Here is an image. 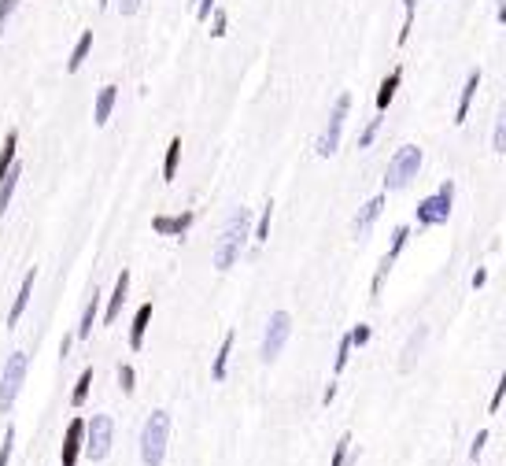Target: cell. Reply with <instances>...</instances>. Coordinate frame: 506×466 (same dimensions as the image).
<instances>
[{
    "label": "cell",
    "mask_w": 506,
    "mask_h": 466,
    "mask_svg": "<svg viewBox=\"0 0 506 466\" xmlns=\"http://www.w3.org/2000/svg\"><path fill=\"white\" fill-rule=\"evenodd\" d=\"M248 237H252V215H248V207H237L230 215V222H225L218 245H215V270H230L240 260Z\"/></svg>",
    "instance_id": "1"
},
{
    "label": "cell",
    "mask_w": 506,
    "mask_h": 466,
    "mask_svg": "<svg viewBox=\"0 0 506 466\" xmlns=\"http://www.w3.org/2000/svg\"><path fill=\"white\" fill-rule=\"evenodd\" d=\"M167 441H170V414L152 411L144 429H141V462L144 466H163V459H167Z\"/></svg>",
    "instance_id": "2"
},
{
    "label": "cell",
    "mask_w": 506,
    "mask_h": 466,
    "mask_svg": "<svg viewBox=\"0 0 506 466\" xmlns=\"http://www.w3.org/2000/svg\"><path fill=\"white\" fill-rule=\"evenodd\" d=\"M421 148L418 144H403V148H396V156L388 159V170H384V192H399L406 189L414 178H418V170H421Z\"/></svg>",
    "instance_id": "3"
},
{
    "label": "cell",
    "mask_w": 506,
    "mask_h": 466,
    "mask_svg": "<svg viewBox=\"0 0 506 466\" xmlns=\"http://www.w3.org/2000/svg\"><path fill=\"white\" fill-rule=\"evenodd\" d=\"M26 351H11L8 363H4V374H0V414H8L11 404L19 400V389H23V381H26Z\"/></svg>",
    "instance_id": "4"
},
{
    "label": "cell",
    "mask_w": 506,
    "mask_h": 466,
    "mask_svg": "<svg viewBox=\"0 0 506 466\" xmlns=\"http://www.w3.org/2000/svg\"><path fill=\"white\" fill-rule=\"evenodd\" d=\"M86 455L93 462L107 459L111 452V441H115V422H111V414H93V422H86Z\"/></svg>",
    "instance_id": "5"
},
{
    "label": "cell",
    "mask_w": 506,
    "mask_h": 466,
    "mask_svg": "<svg viewBox=\"0 0 506 466\" xmlns=\"http://www.w3.org/2000/svg\"><path fill=\"white\" fill-rule=\"evenodd\" d=\"M451 204H454V182H444L433 197L418 204V226H440V222H447Z\"/></svg>",
    "instance_id": "6"
},
{
    "label": "cell",
    "mask_w": 506,
    "mask_h": 466,
    "mask_svg": "<svg viewBox=\"0 0 506 466\" xmlns=\"http://www.w3.org/2000/svg\"><path fill=\"white\" fill-rule=\"evenodd\" d=\"M348 111H351V93H340L336 96V104L329 111V122H325V130L318 137V156H333L340 148V134H344V119H348Z\"/></svg>",
    "instance_id": "7"
},
{
    "label": "cell",
    "mask_w": 506,
    "mask_h": 466,
    "mask_svg": "<svg viewBox=\"0 0 506 466\" xmlns=\"http://www.w3.org/2000/svg\"><path fill=\"white\" fill-rule=\"evenodd\" d=\"M292 337V315L288 311H273L270 322H266V333H263V348H259V359L263 363H273L281 356V348L288 344Z\"/></svg>",
    "instance_id": "8"
},
{
    "label": "cell",
    "mask_w": 506,
    "mask_h": 466,
    "mask_svg": "<svg viewBox=\"0 0 506 466\" xmlns=\"http://www.w3.org/2000/svg\"><path fill=\"white\" fill-rule=\"evenodd\" d=\"M196 222V211H182V215H155L152 219V230L163 237H182L189 226Z\"/></svg>",
    "instance_id": "9"
},
{
    "label": "cell",
    "mask_w": 506,
    "mask_h": 466,
    "mask_svg": "<svg viewBox=\"0 0 506 466\" xmlns=\"http://www.w3.org/2000/svg\"><path fill=\"white\" fill-rule=\"evenodd\" d=\"M81 433H86V419H71L67 426V437H63V466H74L78 462V452H81Z\"/></svg>",
    "instance_id": "10"
},
{
    "label": "cell",
    "mask_w": 506,
    "mask_h": 466,
    "mask_svg": "<svg viewBox=\"0 0 506 466\" xmlns=\"http://www.w3.org/2000/svg\"><path fill=\"white\" fill-rule=\"evenodd\" d=\"M425 341H429V326H418V330L411 333V341H406V348H403V359H399V371H403V374L414 371V363H418V356H421V348H425Z\"/></svg>",
    "instance_id": "11"
},
{
    "label": "cell",
    "mask_w": 506,
    "mask_h": 466,
    "mask_svg": "<svg viewBox=\"0 0 506 466\" xmlns=\"http://www.w3.org/2000/svg\"><path fill=\"white\" fill-rule=\"evenodd\" d=\"M34 270L23 278V285H19V296H15V303H11V311H8V326H19V318L26 315V308H30V296H34Z\"/></svg>",
    "instance_id": "12"
},
{
    "label": "cell",
    "mask_w": 506,
    "mask_h": 466,
    "mask_svg": "<svg viewBox=\"0 0 506 466\" xmlns=\"http://www.w3.org/2000/svg\"><path fill=\"white\" fill-rule=\"evenodd\" d=\"M477 89H481V71H469L466 86H462V96H459V107H454V126H462V122H466L469 104H473V96H477Z\"/></svg>",
    "instance_id": "13"
},
{
    "label": "cell",
    "mask_w": 506,
    "mask_h": 466,
    "mask_svg": "<svg viewBox=\"0 0 506 466\" xmlns=\"http://www.w3.org/2000/svg\"><path fill=\"white\" fill-rule=\"evenodd\" d=\"M381 211H384V192H381V197H373V200H366V204H363V211L355 215V233H370V226L381 219Z\"/></svg>",
    "instance_id": "14"
},
{
    "label": "cell",
    "mask_w": 506,
    "mask_h": 466,
    "mask_svg": "<svg viewBox=\"0 0 506 466\" xmlns=\"http://www.w3.org/2000/svg\"><path fill=\"white\" fill-rule=\"evenodd\" d=\"M115 100H119V86H104L100 96H96V107H93V122H96V126H104V122L111 119Z\"/></svg>",
    "instance_id": "15"
},
{
    "label": "cell",
    "mask_w": 506,
    "mask_h": 466,
    "mask_svg": "<svg viewBox=\"0 0 506 466\" xmlns=\"http://www.w3.org/2000/svg\"><path fill=\"white\" fill-rule=\"evenodd\" d=\"M126 293H129V270H122V274L115 278V293H111V300H107V311H104V318H107V322H115V318H119L122 303H126Z\"/></svg>",
    "instance_id": "16"
},
{
    "label": "cell",
    "mask_w": 506,
    "mask_h": 466,
    "mask_svg": "<svg viewBox=\"0 0 506 466\" xmlns=\"http://www.w3.org/2000/svg\"><path fill=\"white\" fill-rule=\"evenodd\" d=\"M96 315H100V293L93 289V300L86 303V311H81V322H78V341H89L93 337V326H96Z\"/></svg>",
    "instance_id": "17"
},
{
    "label": "cell",
    "mask_w": 506,
    "mask_h": 466,
    "mask_svg": "<svg viewBox=\"0 0 506 466\" xmlns=\"http://www.w3.org/2000/svg\"><path fill=\"white\" fill-rule=\"evenodd\" d=\"M233 341H237L233 333L222 337V348H218L215 363H211V378H215V381H225V374H230V351H233Z\"/></svg>",
    "instance_id": "18"
},
{
    "label": "cell",
    "mask_w": 506,
    "mask_h": 466,
    "mask_svg": "<svg viewBox=\"0 0 506 466\" xmlns=\"http://www.w3.org/2000/svg\"><path fill=\"white\" fill-rule=\"evenodd\" d=\"M148 322H152V303H141L137 315H134V330H129V348L134 351L144 344V330H148Z\"/></svg>",
    "instance_id": "19"
},
{
    "label": "cell",
    "mask_w": 506,
    "mask_h": 466,
    "mask_svg": "<svg viewBox=\"0 0 506 466\" xmlns=\"http://www.w3.org/2000/svg\"><path fill=\"white\" fill-rule=\"evenodd\" d=\"M19 174H23V167L19 163H11V170L0 178V215L8 211V204H11V197H15V185H19Z\"/></svg>",
    "instance_id": "20"
},
{
    "label": "cell",
    "mask_w": 506,
    "mask_h": 466,
    "mask_svg": "<svg viewBox=\"0 0 506 466\" xmlns=\"http://www.w3.org/2000/svg\"><path fill=\"white\" fill-rule=\"evenodd\" d=\"M399 82H403V67H396V71H392L384 82H381V89H377V111H388V104H392V96H396Z\"/></svg>",
    "instance_id": "21"
},
{
    "label": "cell",
    "mask_w": 506,
    "mask_h": 466,
    "mask_svg": "<svg viewBox=\"0 0 506 466\" xmlns=\"http://www.w3.org/2000/svg\"><path fill=\"white\" fill-rule=\"evenodd\" d=\"M89 48H93V30H86V34L78 37V45L71 48V59H67V71H71V74H78V71H81V63H86Z\"/></svg>",
    "instance_id": "22"
},
{
    "label": "cell",
    "mask_w": 506,
    "mask_h": 466,
    "mask_svg": "<svg viewBox=\"0 0 506 466\" xmlns=\"http://www.w3.org/2000/svg\"><path fill=\"white\" fill-rule=\"evenodd\" d=\"M177 163H182V137H174L167 144V159H163V182L177 178Z\"/></svg>",
    "instance_id": "23"
},
{
    "label": "cell",
    "mask_w": 506,
    "mask_h": 466,
    "mask_svg": "<svg viewBox=\"0 0 506 466\" xmlns=\"http://www.w3.org/2000/svg\"><path fill=\"white\" fill-rule=\"evenodd\" d=\"M406 237H411V230H406V226H399L396 233H392V248H388V255L381 260V267H384V270H392V263L399 260V252H403V245H406Z\"/></svg>",
    "instance_id": "24"
},
{
    "label": "cell",
    "mask_w": 506,
    "mask_h": 466,
    "mask_svg": "<svg viewBox=\"0 0 506 466\" xmlns=\"http://www.w3.org/2000/svg\"><path fill=\"white\" fill-rule=\"evenodd\" d=\"M15 144H19V134H8L4 137V152H0V178H4V174L11 170V163H15Z\"/></svg>",
    "instance_id": "25"
},
{
    "label": "cell",
    "mask_w": 506,
    "mask_h": 466,
    "mask_svg": "<svg viewBox=\"0 0 506 466\" xmlns=\"http://www.w3.org/2000/svg\"><path fill=\"white\" fill-rule=\"evenodd\" d=\"M270 219H273V204L263 207V215H259V226L252 230V240H255V245H263V240L270 237Z\"/></svg>",
    "instance_id": "26"
},
{
    "label": "cell",
    "mask_w": 506,
    "mask_h": 466,
    "mask_svg": "<svg viewBox=\"0 0 506 466\" xmlns=\"http://www.w3.org/2000/svg\"><path fill=\"white\" fill-rule=\"evenodd\" d=\"M89 385H93V371H81V378H78V385H74V392H71V404H74V407H81V404H86Z\"/></svg>",
    "instance_id": "27"
},
{
    "label": "cell",
    "mask_w": 506,
    "mask_h": 466,
    "mask_svg": "<svg viewBox=\"0 0 506 466\" xmlns=\"http://www.w3.org/2000/svg\"><path fill=\"white\" fill-rule=\"evenodd\" d=\"M411 30H414V0H403V30H399V45L411 41Z\"/></svg>",
    "instance_id": "28"
},
{
    "label": "cell",
    "mask_w": 506,
    "mask_h": 466,
    "mask_svg": "<svg viewBox=\"0 0 506 466\" xmlns=\"http://www.w3.org/2000/svg\"><path fill=\"white\" fill-rule=\"evenodd\" d=\"M348 455H351V437L344 433V437L336 441V448H333V459H329V466H344V462H348Z\"/></svg>",
    "instance_id": "29"
},
{
    "label": "cell",
    "mask_w": 506,
    "mask_h": 466,
    "mask_svg": "<svg viewBox=\"0 0 506 466\" xmlns=\"http://www.w3.org/2000/svg\"><path fill=\"white\" fill-rule=\"evenodd\" d=\"M348 359H351V337L344 333V337H340V344H336V374L348 366Z\"/></svg>",
    "instance_id": "30"
},
{
    "label": "cell",
    "mask_w": 506,
    "mask_h": 466,
    "mask_svg": "<svg viewBox=\"0 0 506 466\" xmlns=\"http://www.w3.org/2000/svg\"><path fill=\"white\" fill-rule=\"evenodd\" d=\"M134 381H137V374H134V366H129V363H122V366H119V385H122V392H126V396H129V392H134V389H137V385H134Z\"/></svg>",
    "instance_id": "31"
},
{
    "label": "cell",
    "mask_w": 506,
    "mask_h": 466,
    "mask_svg": "<svg viewBox=\"0 0 506 466\" xmlns=\"http://www.w3.org/2000/svg\"><path fill=\"white\" fill-rule=\"evenodd\" d=\"M348 337H351V348H366V344H370V337H373V330L358 322V326H355V330H351Z\"/></svg>",
    "instance_id": "32"
},
{
    "label": "cell",
    "mask_w": 506,
    "mask_h": 466,
    "mask_svg": "<svg viewBox=\"0 0 506 466\" xmlns=\"http://www.w3.org/2000/svg\"><path fill=\"white\" fill-rule=\"evenodd\" d=\"M492 148L502 156L506 152V115H499V122H495V137H492Z\"/></svg>",
    "instance_id": "33"
},
{
    "label": "cell",
    "mask_w": 506,
    "mask_h": 466,
    "mask_svg": "<svg viewBox=\"0 0 506 466\" xmlns=\"http://www.w3.org/2000/svg\"><path fill=\"white\" fill-rule=\"evenodd\" d=\"M377 134H381V119H370V126L363 130V137H358V148H370V144H373V137H377Z\"/></svg>",
    "instance_id": "34"
},
{
    "label": "cell",
    "mask_w": 506,
    "mask_h": 466,
    "mask_svg": "<svg viewBox=\"0 0 506 466\" xmlns=\"http://www.w3.org/2000/svg\"><path fill=\"white\" fill-rule=\"evenodd\" d=\"M11 444H15V429L8 426V429H4V444H0V466L11 462Z\"/></svg>",
    "instance_id": "35"
},
{
    "label": "cell",
    "mask_w": 506,
    "mask_h": 466,
    "mask_svg": "<svg viewBox=\"0 0 506 466\" xmlns=\"http://www.w3.org/2000/svg\"><path fill=\"white\" fill-rule=\"evenodd\" d=\"M15 4H19V0H0V34H4V23L11 19V11H15Z\"/></svg>",
    "instance_id": "36"
},
{
    "label": "cell",
    "mask_w": 506,
    "mask_h": 466,
    "mask_svg": "<svg viewBox=\"0 0 506 466\" xmlns=\"http://www.w3.org/2000/svg\"><path fill=\"white\" fill-rule=\"evenodd\" d=\"M484 444H488V429H481L477 437H473V448H469V455L473 459H481V452H484Z\"/></svg>",
    "instance_id": "37"
},
{
    "label": "cell",
    "mask_w": 506,
    "mask_h": 466,
    "mask_svg": "<svg viewBox=\"0 0 506 466\" xmlns=\"http://www.w3.org/2000/svg\"><path fill=\"white\" fill-rule=\"evenodd\" d=\"M211 11H215V0H196V19H211Z\"/></svg>",
    "instance_id": "38"
},
{
    "label": "cell",
    "mask_w": 506,
    "mask_h": 466,
    "mask_svg": "<svg viewBox=\"0 0 506 466\" xmlns=\"http://www.w3.org/2000/svg\"><path fill=\"white\" fill-rule=\"evenodd\" d=\"M225 34V11H215V23H211V37H222Z\"/></svg>",
    "instance_id": "39"
},
{
    "label": "cell",
    "mask_w": 506,
    "mask_h": 466,
    "mask_svg": "<svg viewBox=\"0 0 506 466\" xmlns=\"http://www.w3.org/2000/svg\"><path fill=\"white\" fill-rule=\"evenodd\" d=\"M502 396H506V378H499V385H495V396H492V414L499 411V404H502Z\"/></svg>",
    "instance_id": "40"
},
{
    "label": "cell",
    "mask_w": 506,
    "mask_h": 466,
    "mask_svg": "<svg viewBox=\"0 0 506 466\" xmlns=\"http://www.w3.org/2000/svg\"><path fill=\"white\" fill-rule=\"evenodd\" d=\"M137 8H141V0H119V11L122 15H137Z\"/></svg>",
    "instance_id": "41"
},
{
    "label": "cell",
    "mask_w": 506,
    "mask_h": 466,
    "mask_svg": "<svg viewBox=\"0 0 506 466\" xmlns=\"http://www.w3.org/2000/svg\"><path fill=\"white\" fill-rule=\"evenodd\" d=\"M488 285V270H477V274H473V289H484Z\"/></svg>",
    "instance_id": "42"
},
{
    "label": "cell",
    "mask_w": 506,
    "mask_h": 466,
    "mask_svg": "<svg viewBox=\"0 0 506 466\" xmlns=\"http://www.w3.org/2000/svg\"><path fill=\"white\" fill-rule=\"evenodd\" d=\"M333 400H336V385H329V389H325V392H322V404H325V407H329V404H333Z\"/></svg>",
    "instance_id": "43"
},
{
    "label": "cell",
    "mask_w": 506,
    "mask_h": 466,
    "mask_svg": "<svg viewBox=\"0 0 506 466\" xmlns=\"http://www.w3.org/2000/svg\"><path fill=\"white\" fill-rule=\"evenodd\" d=\"M495 15H499V23H506V0H495Z\"/></svg>",
    "instance_id": "44"
},
{
    "label": "cell",
    "mask_w": 506,
    "mask_h": 466,
    "mask_svg": "<svg viewBox=\"0 0 506 466\" xmlns=\"http://www.w3.org/2000/svg\"><path fill=\"white\" fill-rule=\"evenodd\" d=\"M96 4H100V8H107V4H111V0H96Z\"/></svg>",
    "instance_id": "45"
}]
</instances>
